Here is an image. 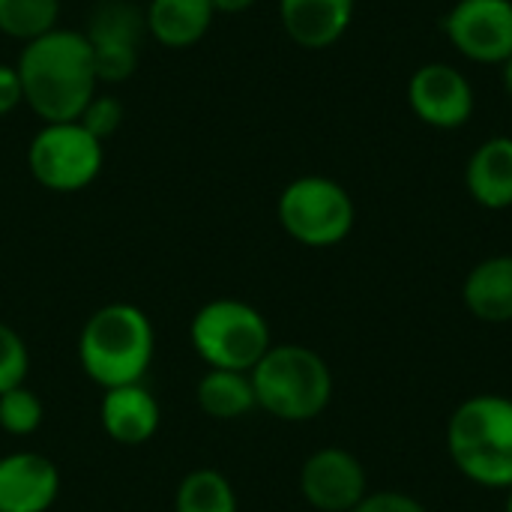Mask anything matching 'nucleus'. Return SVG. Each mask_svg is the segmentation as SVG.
<instances>
[{
    "label": "nucleus",
    "instance_id": "12",
    "mask_svg": "<svg viewBox=\"0 0 512 512\" xmlns=\"http://www.w3.org/2000/svg\"><path fill=\"white\" fill-rule=\"evenodd\" d=\"M60 495L57 465L33 450L0 456V512H48Z\"/></svg>",
    "mask_w": 512,
    "mask_h": 512
},
{
    "label": "nucleus",
    "instance_id": "25",
    "mask_svg": "<svg viewBox=\"0 0 512 512\" xmlns=\"http://www.w3.org/2000/svg\"><path fill=\"white\" fill-rule=\"evenodd\" d=\"M21 102H24V87H21L18 69L9 63H0V117H9Z\"/></svg>",
    "mask_w": 512,
    "mask_h": 512
},
{
    "label": "nucleus",
    "instance_id": "22",
    "mask_svg": "<svg viewBox=\"0 0 512 512\" xmlns=\"http://www.w3.org/2000/svg\"><path fill=\"white\" fill-rule=\"evenodd\" d=\"M30 372V351L21 333L0 321V393L21 387Z\"/></svg>",
    "mask_w": 512,
    "mask_h": 512
},
{
    "label": "nucleus",
    "instance_id": "26",
    "mask_svg": "<svg viewBox=\"0 0 512 512\" xmlns=\"http://www.w3.org/2000/svg\"><path fill=\"white\" fill-rule=\"evenodd\" d=\"M249 6H255V0H213V9L222 15H237V12H246Z\"/></svg>",
    "mask_w": 512,
    "mask_h": 512
},
{
    "label": "nucleus",
    "instance_id": "4",
    "mask_svg": "<svg viewBox=\"0 0 512 512\" xmlns=\"http://www.w3.org/2000/svg\"><path fill=\"white\" fill-rule=\"evenodd\" d=\"M249 378L258 408L285 423H309L333 399L330 366L306 345H270Z\"/></svg>",
    "mask_w": 512,
    "mask_h": 512
},
{
    "label": "nucleus",
    "instance_id": "23",
    "mask_svg": "<svg viewBox=\"0 0 512 512\" xmlns=\"http://www.w3.org/2000/svg\"><path fill=\"white\" fill-rule=\"evenodd\" d=\"M78 123H81L90 135H96V138L105 144V141L123 126V102H120L117 96H111V93H96V96L84 105Z\"/></svg>",
    "mask_w": 512,
    "mask_h": 512
},
{
    "label": "nucleus",
    "instance_id": "3",
    "mask_svg": "<svg viewBox=\"0 0 512 512\" xmlns=\"http://www.w3.org/2000/svg\"><path fill=\"white\" fill-rule=\"evenodd\" d=\"M447 450L462 477L483 489H512V399L480 393L447 423Z\"/></svg>",
    "mask_w": 512,
    "mask_h": 512
},
{
    "label": "nucleus",
    "instance_id": "17",
    "mask_svg": "<svg viewBox=\"0 0 512 512\" xmlns=\"http://www.w3.org/2000/svg\"><path fill=\"white\" fill-rule=\"evenodd\" d=\"M462 300L468 312L480 321H512V255H495L480 261L462 285Z\"/></svg>",
    "mask_w": 512,
    "mask_h": 512
},
{
    "label": "nucleus",
    "instance_id": "11",
    "mask_svg": "<svg viewBox=\"0 0 512 512\" xmlns=\"http://www.w3.org/2000/svg\"><path fill=\"white\" fill-rule=\"evenodd\" d=\"M300 492L309 507L321 512H351L366 495V468L342 447L312 453L300 468Z\"/></svg>",
    "mask_w": 512,
    "mask_h": 512
},
{
    "label": "nucleus",
    "instance_id": "7",
    "mask_svg": "<svg viewBox=\"0 0 512 512\" xmlns=\"http://www.w3.org/2000/svg\"><path fill=\"white\" fill-rule=\"evenodd\" d=\"M105 162V147L96 135H90L78 120L42 123V129L30 138L27 168L33 180L48 192H81L87 189Z\"/></svg>",
    "mask_w": 512,
    "mask_h": 512
},
{
    "label": "nucleus",
    "instance_id": "28",
    "mask_svg": "<svg viewBox=\"0 0 512 512\" xmlns=\"http://www.w3.org/2000/svg\"><path fill=\"white\" fill-rule=\"evenodd\" d=\"M507 512H512V489H507Z\"/></svg>",
    "mask_w": 512,
    "mask_h": 512
},
{
    "label": "nucleus",
    "instance_id": "19",
    "mask_svg": "<svg viewBox=\"0 0 512 512\" xmlns=\"http://www.w3.org/2000/svg\"><path fill=\"white\" fill-rule=\"evenodd\" d=\"M174 512H240L231 480L216 468L189 471L174 498Z\"/></svg>",
    "mask_w": 512,
    "mask_h": 512
},
{
    "label": "nucleus",
    "instance_id": "9",
    "mask_svg": "<svg viewBox=\"0 0 512 512\" xmlns=\"http://www.w3.org/2000/svg\"><path fill=\"white\" fill-rule=\"evenodd\" d=\"M450 45L474 63L512 57V0H456L441 21Z\"/></svg>",
    "mask_w": 512,
    "mask_h": 512
},
{
    "label": "nucleus",
    "instance_id": "14",
    "mask_svg": "<svg viewBox=\"0 0 512 512\" xmlns=\"http://www.w3.org/2000/svg\"><path fill=\"white\" fill-rule=\"evenodd\" d=\"M354 6L357 0H279V21L294 45L324 51L351 27Z\"/></svg>",
    "mask_w": 512,
    "mask_h": 512
},
{
    "label": "nucleus",
    "instance_id": "1",
    "mask_svg": "<svg viewBox=\"0 0 512 512\" xmlns=\"http://www.w3.org/2000/svg\"><path fill=\"white\" fill-rule=\"evenodd\" d=\"M27 108L42 123L78 120L96 96V60L81 30L54 27L27 42L15 63Z\"/></svg>",
    "mask_w": 512,
    "mask_h": 512
},
{
    "label": "nucleus",
    "instance_id": "5",
    "mask_svg": "<svg viewBox=\"0 0 512 512\" xmlns=\"http://www.w3.org/2000/svg\"><path fill=\"white\" fill-rule=\"evenodd\" d=\"M189 339L207 369L231 372H252L273 345L267 318L237 297H216L204 303L192 315Z\"/></svg>",
    "mask_w": 512,
    "mask_h": 512
},
{
    "label": "nucleus",
    "instance_id": "15",
    "mask_svg": "<svg viewBox=\"0 0 512 512\" xmlns=\"http://www.w3.org/2000/svg\"><path fill=\"white\" fill-rule=\"evenodd\" d=\"M468 195L486 210L512 207V138H486L465 165Z\"/></svg>",
    "mask_w": 512,
    "mask_h": 512
},
{
    "label": "nucleus",
    "instance_id": "6",
    "mask_svg": "<svg viewBox=\"0 0 512 512\" xmlns=\"http://www.w3.org/2000/svg\"><path fill=\"white\" fill-rule=\"evenodd\" d=\"M276 216L282 231L300 246L330 249L354 231L357 210L342 183L324 174H306L282 189Z\"/></svg>",
    "mask_w": 512,
    "mask_h": 512
},
{
    "label": "nucleus",
    "instance_id": "2",
    "mask_svg": "<svg viewBox=\"0 0 512 512\" xmlns=\"http://www.w3.org/2000/svg\"><path fill=\"white\" fill-rule=\"evenodd\" d=\"M156 354V330L150 315L135 303H105L81 327L78 363L84 375L102 387L141 384Z\"/></svg>",
    "mask_w": 512,
    "mask_h": 512
},
{
    "label": "nucleus",
    "instance_id": "10",
    "mask_svg": "<svg viewBox=\"0 0 512 512\" xmlns=\"http://www.w3.org/2000/svg\"><path fill=\"white\" fill-rule=\"evenodd\" d=\"M408 105L432 129H459L474 117L477 93L471 78L450 63H423L408 78Z\"/></svg>",
    "mask_w": 512,
    "mask_h": 512
},
{
    "label": "nucleus",
    "instance_id": "8",
    "mask_svg": "<svg viewBox=\"0 0 512 512\" xmlns=\"http://www.w3.org/2000/svg\"><path fill=\"white\" fill-rule=\"evenodd\" d=\"M81 33L90 42L99 81L117 84L138 69L147 18L132 0H99L90 12L87 30Z\"/></svg>",
    "mask_w": 512,
    "mask_h": 512
},
{
    "label": "nucleus",
    "instance_id": "13",
    "mask_svg": "<svg viewBox=\"0 0 512 512\" xmlns=\"http://www.w3.org/2000/svg\"><path fill=\"white\" fill-rule=\"evenodd\" d=\"M99 423L102 432L120 447H141L147 444L162 423L159 399L141 384H123L102 390L99 402Z\"/></svg>",
    "mask_w": 512,
    "mask_h": 512
},
{
    "label": "nucleus",
    "instance_id": "24",
    "mask_svg": "<svg viewBox=\"0 0 512 512\" xmlns=\"http://www.w3.org/2000/svg\"><path fill=\"white\" fill-rule=\"evenodd\" d=\"M351 512H426V507L405 492L384 489V492H369Z\"/></svg>",
    "mask_w": 512,
    "mask_h": 512
},
{
    "label": "nucleus",
    "instance_id": "20",
    "mask_svg": "<svg viewBox=\"0 0 512 512\" xmlns=\"http://www.w3.org/2000/svg\"><path fill=\"white\" fill-rule=\"evenodd\" d=\"M60 0H0V33L18 42H33L57 27Z\"/></svg>",
    "mask_w": 512,
    "mask_h": 512
},
{
    "label": "nucleus",
    "instance_id": "18",
    "mask_svg": "<svg viewBox=\"0 0 512 512\" xmlns=\"http://www.w3.org/2000/svg\"><path fill=\"white\" fill-rule=\"evenodd\" d=\"M195 399L210 420H240L258 408L249 372L231 369H207L198 381Z\"/></svg>",
    "mask_w": 512,
    "mask_h": 512
},
{
    "label": "nucleus",
    "instance_id": "21",
    "mask_svg": "<svg viewBox=\"0 0 512 512\" xmlns=\"http://www.w3.org/2000/svg\"><path fill=\"white\" fill-rule=\"evenodd\" d=\"M42 420H45V405L27 384L0 393V429L6 435L27 438L39 432Z\"/></svg>",
    "mask_w": 512,
    "mask_h": 512
},
{
    "label": "nucleus",
    "instance_id": "27",
    "mask_svg": "<svg viewBox=\"0 0 512 512\" xmlns=\"http://www.w3.org/2000/svg\"><path fill=\"white\" fill-rule=\"evenodd\" d=\"M501 69H504V87H507V93L512 96V57L501 66Z\"/></svg>",
    "mask_w": 512,
    "mask_h": 512
},
{
    "label": "nucleus",
    "instance_id": "16",
    "mask_svg": "<svg viewBox=\"0 0 512 512\" xmlns=\"http://www.w3.org/2000/svg\"><path fill=\"white\" fill-rule=\"evenodd\" d=\"M144 18L150 39H156L162 48L183 51L207 36L216 9L213 0H150Z\"/></svg>",
    "mask_w": 512,
    "mask_h": 512
}]
</instances>
